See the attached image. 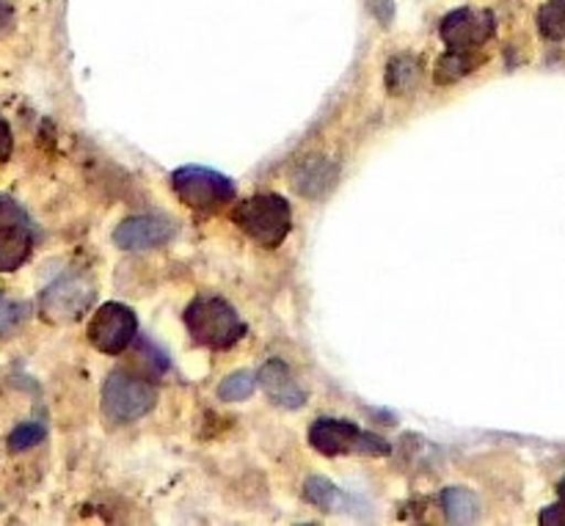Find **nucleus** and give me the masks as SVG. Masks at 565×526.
Returning a JSON list of instances; mask_svg holds the SVG:
<instances>
[{
    "label": "nucleus",
    "instance_id": "nucleus-23",
    "mask_svg": "<svg viewBox=\"0 0 565 526\" xmlns=\"http://www.w3.org/2000/svg\"><path fill=\"white\" fill-rule=\"evenodd\" d=\"M11 22V3L9 0H0V31H6Z\"/></svg>",
    "mask_w": 565,
    "mask_h": 526
},
{
    "label": "nucleus",
    "instance_id": "nucleus-3",
    "mask_svg": "<svg viewBox=\"0 0 565 526\" xmlns=\"http://www.w3.org/2000/svg\"><path fill=\"white\" fill-rule=\"evenodd\" d=\"M158 391L143 378L114 369L103 384V414L116 425H130L154 408Z\"/></svg>",
    "mask_w": 565,
    "mask_h": 526
},
{
    "label": "nucleus",
    "instance_id": "nucleus-12",
    "mask_svg": "<svg viewBox=\"0 0 565 526\" xmlns=\"http://www.w3.org/2000/svg\"><path fill=\"white\" fill-rule=\"evenodd\" d=\"M334 176H337V169L329 163V160L312 158L307 160V163H301V169H298L296 176H292V185H296V191L301 193V196L320 198L331 187Z\"/></svg>",
    "mask_w": 565,
    "mask_h": 526
},
{
    "label": "nucleus",
    "instance_id": "nucleus-13",
    "mask_svg": "<svg viewBox=\"0 0 565 526\" xmlns=\"http://www.w3.org/2000/svg\"><path fill=\"white\" fill-rule=\"evenodd\" d=\"M441 505H445L447 518H450L452 524H469L475 522L480 513L478 496L469 489H447L445 494H441Z\"/></svg>",
    "mask_w": 565,
    "mask_h": 526
},
{
    "label": "nucleus",
    "instance_id": "nucleus-19",
    "mask_svg": "<svg viewBox=\"0 0 565 526\" xmlns=\"http://www.w3.org/2000/svg\"><path fill=\"white\" fill-rule=\"evenodd\" d=\"M25 318H28V303L14 301V298H9L6 292H0V336L14 334Z\"/></svg>",
    "mask_w": 565,
    "mask_h": 526
},
{
    "label": "nucleus",
    "instance_id": "nucleus-8",
    "mask_svg": "<svg viewBox=\"0 0 565 526\" xmlns=\"http://www.w3.org/2000/svg\"><path fill=\"white\" fill-rule=\"evenodd\" d=\"M497 22L491 11L483 9H456L441 20V42L450 50H461V53H475L483 47L494 33Z\"/></svg>",
    "mask_w": 565,
    "mask_h": 526
},
{
    "label": "nucleus",
    "instance_id": "nucleus-16",
    "mask_svg": "<svg viewBox=\"0 0 565 526\" xmlns=\"http://www.w3.org/2000/svg\"><path fill=\"white\" fill-rule=\"evenodd\" d=\"M539 28L552 42H565V0H550L541 6Z\"/></svg>",
    "mask_w": 565,
    "mask_h": 526
},
{
    "label": "nucleus",
    "instance_id": "nucleus-20",
    "mask_svg": "<svg viewBox=\"0 0 565 526\" xmlns=\"http://www.w3.org/2000/svg\"><path fill=\"white\" fill-rule=\"evenodd\" d=\"M44 439V428L39 422H22L20 428H14L9 433V439H6V444H9L11 452H25L31 450V447L42 444Z\"/></svg>",
    "mask_w": 565,
    "mask_h": 526
},
{
    "label": "nucleus",
    "instance_id": "nucleus-2",
    "mask_svg": "<svg viewBox=\"0 0 565 526\" xmlns=\"http://www.w3.org/2000/svg\"><path fill=\"white\" fill-rule=\"evenodd\" d=\"M232 221L246 232L252 240H257L259 246L276 248L285 243V237L290 235L292 226V213L290 204L279 196V193H259V196L246 198L235 207Z\"/></svg>",
    "mask_w": 565,
    "mask_h": 526
},
{
    "label": "nucleus",
    "instance_id": "nucleus-21",
    "mask_svg": "<svg viewBox=\"0 0 565 526\" xmlns=\"http://www.w3.org/2000/svg\"><path fill=\"white\" fill-rule=\"evenodd\" d=\"M541 524L544 526H565V502H557V505L546 507L541 513Z\"/></svg>",
    "mask_w": 565,
    "mask_h": 526
},
{
    "label": "nucleus",
    "instance_id": "nucleus-22",
    "mask_svg": "<svg viewBox=\"0 0 565 526\" xmlns=\"http://www.w3.org/2000/svg\"><path fill=\"white\" fill-rule=\"evenodd\" d=\"M11 149H14V138H11V127H9V121H6L3 116H0V163H3V160H9Z\"/></svg>",
    "mask_w": 565,
    "mask_h": 526
},
{
    "label": "nucleus",
    "instance_id": "nucleus-17",
    "mask_svg": "<svg viewBox=\"0 0 565 526\" xmlns=\"http://www.w3.org/2000/svg\"><path fill=\"white\" fill-rule=\"evenodd\" d=\"M254 389H257V378L248 369H241V373H232L230 378L221 380L218 397L224 402H241L248 400L254 395Z\"/></svg>",
    "mask_w": 565,
    "mask_h": 526
},
{
    "label": "nucleus",
    "instance_id": "nucleus-5",
    "mask_svg": "<svg viewBox=\"0 0 565 526\" xmlns=\"http://www.w3.org/2000/svg\"><path fill=\"white\" fill-rule=\"evenodd\" d=\"M171 187L180 196L182 204L193 210H215L224 207L235 198V185L230 176L218 174L204 165H182L171 174Z\"/></svg>",
    "mask_w": 565,
    "mask_h": 526
},
{
    "label": "nucleus",
    "instance_id": "nucleus-6",
    "mask_svg": "<svg viewBox=\"0 0 565 526\" xmlns=\"http://www.w3.org/2000/svg\"><path fill=\"white\" fill-rule=\"evenodd\" d=\"M94 296H97V290H94V285L86 276L64 273L42 292L39 309H42V318L50 320V323H75L92 307Z\"/></svg>",
    "mask_w": 565,
    "mask_h": 526
},
{
    "label": "nucleus",
    "instance_id": "nucleus-10",
    "mask_svg": "<svg viewBox=\"0 0 565 526\" xmlns=\"http://www.w3.org/2000/svg\"><path fill=\"white\" fill-rule=\"evenodd\" d=\"M259 384H263L268 400L274 402V406L287 408V411H296V408H301L303 402H307V395H303L301 386L296 384L290 367H287L285 362H279V358H270V362L259 369Z\"/></svg>",
    "mask_w": 565,
    "mask_h": 526
},
{
    "label": "nucleus",
    "instance_id": "nucleus-15",
    "mask_svg": "<svg viewBox=\"0 0 565 526\" xmlns=\"http://www.w3.org/2000/svg\"><path fill=\"white\" fill-rule=\"evenodd\" d=\"M419 80V64L412 55H397L390 64V75H386V86L392 94H403Z\"/></svg>",
    "mask_w": 565,
    "mask_h": 526
},
{
    "label": "nucleus",
    "instance_id": "nucleus-9",
    "mask_svg": "<svg viewBox=\"0 0 565 526\" xmlns=\"http://www.w3.org/2000/svg\"><path fill=\"white\" fill-rule=\"evenodd\" d=\"M174 237L171 221L160 215H132L121 221L114 232V243L121 251H147V248H160Z\"/></svg>",
    "mask_w": 565,
    "mask_h": 526
},
{
    "label": "nucleus",
    "instance_id": "nucleus-24",
    "mask_svg": "<svg viewBox=\"0 0 565 526\" xmlns=\"http://www.w3.org/2000/svg\"><path fill=\"white\" fill-rule=\"evenodd\" d=\"M557 494H561V502H565V477L561 480V485H557Z\"/></svg>",
    "mask_w": 565,
    "mask_h": 526
},
{
    "label": "nucleus",
    "instance_id": "nucleus-25",
    "mask_svg": "<svg viewBox=\"0 0 565 526\" xmlns=\"http://www.w3.org/2000/svg\"><path fill=\"white\" fill-rule=\"evenodd\" d=\"M0 207H3V202H0Z\"/></svg>",
    "mask_w": 565,
    "mask_h": 526
},
{
    "label": "nucleus",
    "instance_id": "nucleus-18",
    "mask_svg": "<svg viewBox=\"0 0 565 526\" xmlns=\"http://www.w3.org/2000/svg\"><path fill=\"white\" fill-rule=\"evenodd\" d=\"M303 496H307L309 505L320 507V511H331V507L340 502V491L334 489V483H329L326 477H312L303 485Z\"/></svg>",
    "mask_w": 565,
    "mask_h": 526
},
{
    "label": "nucleus",
    "instance_id": "nucleus-14",
    "mask_svg": "<svg viewBox=\"0 0 565 526\" xmlns=\"http://www.w3.org/2000/svg\"><path fill=\"white\" fill-rule=\"evenodd\" d=\"M480 58L475 53H461V50H450L445 58L436 64V83H456L467 77L469 72L478 69Z\"/></svg>",
    "mask_w": 565,
    "mask_h": 526
},
{
    "label": "nucleus",
    "instance_id": "nucleus-11",
    "mask_svg": "<svg viewBox=\"0 0 565 526\" xmlns=\"http://www.w3.org/2000/svg\"><path fill=\"white\" fill-rule=\"evenodd\" d=\"M31 232L22 224L0 226V273H11L31 257Z\"/></svg>",
    "mask_w": 565,
    "mask_h": 526
},
{
    "label": "nucleus",
    "instance_id": "nucleus-7",
    "mask_svg": "<svg viewBox=\"0 0 565 526\" xmlns=\"http://www.w3.org/2000/svg\"><path fill=\"white\" fill-rule=\"evenodd\" d=\"M136 331L138 320L130 307H125V303H105V307H99L94 312L92 323H88V342L99 353L119 356L136 340Z\"/></svg>",
    "mask_w": 565,
    "mask_h": 526
},
{
    "label": "nucleus",
    "instance_id": "nucleus-4",
    "mask_svg": "<svg viewBox=\"0 0 565 526\" xmlns=\"http://www.w3.org/2000/svg\"><path fill=\"white\" fill-rule=\"evenodd\" d=\"M309 444L320 452V455H348V452H359V455H390L392 447L384 439L373 433H364L356 425L342 422V419H318L309 430Z\"/></svg>",
    "mask_w": 565,
    "mask_h": 526
},
{
    "label": "nucleus",
    "instance_id": "nucleus-1",
    "mask_svg": "<svg viewBox=\"0 0 565 526\" xmlns=\"http://www.w3.org/2000/svg\"><path fill=\"white\" fill-rule=\"evenodd\" d=\"M185 325L193 342L210 351H230L246 336V323L224 298H196L185 312Z\"/></svg>",
    "mask_w": 565,
    "mask_h": 526
}]
</instances>
